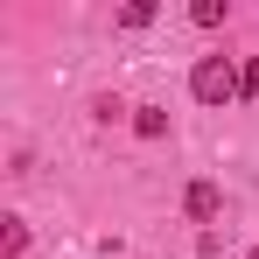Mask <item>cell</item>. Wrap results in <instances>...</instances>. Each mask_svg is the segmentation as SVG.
I'll use <instances>...</instances> for the list:
<instances>
[{"mask_svg": "<svg viewBox=\"0 0 259 259\" xmlns=\"http://www.w3.org/2000/svg\"><path fill=\"white\" fill-rule=\"evenodd\" d=\"M189 91H196V105H231V98H238V70H231V56H203V63L189 70Z\"/></svg>", "mask_w": 259, "mask_h": 259, "instance_id": "1", "label": "cell"}, {"mask_svg": "<svg viewBox=\"0 0 259 259\" xmlns=\"http://www.w3.org/2000/svg\"><path fill=\"white\" fill-rule=\"evenodd\" d=\"M182 210L196 217V224H210V217L224 210V196H217V182H189V189H182Z\"/></svg>", "mask_w": 259, "mask_h": 259, "instance_id": "2", "label": "cell"}, {"mask_svg": "<svg viewBox=\"0 0 259 259\" xmlns=\"http://www.w3.org/2000/svg\"><path fill=\"white\" fill-rule=\"evenodd\" d=\"M133 133H140V140H161V133H168V112H161V105H133Z\"/></svg>", "mask_w": 259, "mask_h": 259, "instance_id": "3", "label": "cell"}, {"mask_svg": "<svg viewBox=\"0 0 259 259\" xmlns=\"http://www.w3.org/2000/svg\"><path fill=\"white\" fill-rule=\"evenodd\" d=\"M0 224H7V231H0V252L21 259V252H28V224H21V217H0Z\"/></svg>", "mask_w": 259, "mask_h": 259, "instance_id": "4", "label": "cell"}, {"mask_svg": "<svg viewBox=\"0 0 259 259\" xmlns=\"http://www.w3.org/2000/svg\"><path fill=\"white\" fill-rule=\"evenodd\" d=\"M189 21H196V28H217V21H224V0H196Z\"/></svg>", "mask_w": 259, "mask_h": 259, "instance_id": "5", "label": "cell"}, {"mask_svg": "<svg viewBox=\"0 0 259 259\" xmlns=\"http://www.w3.org/2000/svg\"><path fill=\"white\" fill-rule=\"evenodd\" d=\"M147 21H154V7H147V0H133L126 14H119V28H147Z\"/></svg>", "mask_w": 259, "mask_h": 259, "instance_id": "6", "label": "cell"}, {"mask_svg": "<svg viewBox=\"0 0 259 259\" xmlns=\"http://www.w3.org/2000/svg\"><path fill=\"white\" fill-rule=\"evenodd\" d=\"M238 98H259V56L245 63V70H238Z\"/></svg>", "mask_w": 259, "mask_h": 259, "instance_id": "7", "label": "cell"}, {"mask_svg": "<svg viewBox=\"0 0 259 259\" xmlns=\"http://www.w3.org/2000/svg\"><path fill=\"white\" fill-rule=\"evenodd\" d=\"M245 259H259V245H252V252H245Z\"/></svg>", "mask_w": 259, "mask_h": 259, "instance_id": "8", "label": "cell"}]
</instances>
